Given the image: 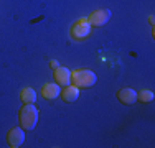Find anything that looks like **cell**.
<instances>
[{"mask_svg":"<svg viewBox=\"0 0 155 148\" xmlns=\"http://www.w3.org/2000/svg\"><path fill=\"white\" fill-rule=\"evenodd\" d=\"M54 81H56L60 86H68L71 82V71L68 68H54Z\"/></svg>","mask_w":155,"mask_h":148,"instance_id":"obj_8","label":"cell"},{"mask_svg":"<svg viewBox=\"0 0 155 148\" xmlns=\"http://www.w3.org/2000/svg\"><path fill=\"white\" fill-rule=\"evenodd\" d=\"M97 77L93 71L89 69H76V71H71V82L74 84L76 87H91L96 84Z\"/></svg>","mask_w":155,"mask_h":148,"instance_id":"obj_2","label":"cell"},{"mask_svg":"<svg viewBox=\"0 0 155 148\" xmlns=\"http://www.w3.org/2000/svg\"><path fill=\"white\" fill-rule=\"evenodd\" d=\"M20 99H21V102H23V104H35V101H36L35 89L25 87L23 91H21V94H20Z\"/></svg>","mask_w":155,"mask_h":148,"instance_id":"obj_10","label":"cell"},{"mask_svg":"<svg viewBox=\"0 0 155 148\" xmlns=\"http://www.w3.org/2000/svg\"><path fill=\"white\" fill-rule=\"evenodd\" d=\"M18 120H20V127L23 130H27V132L33 130L36 127V122H38V109L33 104H25L20 109Z\"/></svg>","mask_w":155,"mask_h":148,"instance_id":"obj_1","label":"cell"},{"mask_svg":"<svg viewBox=\"0 0 155 148\" xmlns=\"http://www.w3.org/2000/svg\"><path fill=\"white\" fill-rule=\"evenodd\" d=\"M137 99L140 102H152L153 101V92L152 91H149V89H143V91H140L137 92Z\"/></svg>","mask_w":155,"mask_h":148,"instance_id":"obj_11","label":"cell"},{"mask_svg":"<svg viewBox=\"0 0 155 148\" xmlns=\"http://www.w3.org/2000/svg\"><path fill=\"white\" fill-rule=\"evenodd\" d=\"M91 31V25L87 21V18H79L74 25L71 27V36L74 40H83L89 35Z\"/></svg>","mask_w":155,"mask_h":148,"instance_id":"obj_3","label":"cell"},{"mask_svg":"<svg viewBox=\"0 0 155 148\" xmlns=\"http://www.w3.org/2000/svg\"><path fill=\"white\" fill-rule=\"evenodd\" d=\"M117 99H119V102H122L124 105H132V104L137 101V92L130 87H124L117 92Z\"/></svg>","mask_w":155,"mask_h":148,"instance_id":"obj_6","label":"cell"},{"mask_svg":"<svg viewBox=\"0 0 155 148\" xmlns=\"http://www.w3.org/2000/svg\"><path fill=\"white\" fill-rule=\"evenodd\" d=\"M23 140H25V132H23V128H12V130L8 132V135H7V142H8V145L12 146V148H18L23 143Z\"/></svg>","mask_w":155,"mask_h":148,"instance_id":"obj_5","label":"cell"},{"mask_svg":"<svg viewBox=\"0 0 155 148\" xmlns=\"http://www.w3.org/2000/svg\"><path fill=\"white\" fill-rule=\"evenodd\" d=\"M61 99L64 102H74L78 101V97H79V87H76V86H64V89L61 91Z\"/></svg>","mask_w":155,"mask_h":148,"instance_id":"obj_9","label":"cell"},{"mask_svg":"<svg viewBox=\"0 0 155 148\" xmlns=\"http://www.w3.org/2000/svg\"><path fill=\"white\" fill-rule=\"evenodd\" d=\"M60 94H61V89L58 82H48L41 89V95L45 99H48V101H53V99L60 97Z\"/></svg>","mask_w":155,"mask_h":148,"instance_id":"obj_7","label":"cell"},{"mask_svg":"<svg viewBox=\"0 0 155 148\" xmlns=\"http://www.w3.org/2000/svg\"><path fill=\"white\" fill-rule=\"evenodd\" d=\"M50 66H51L53 69H54V68H58V61H51V63H50Z\"/></svg>","mask_w":155,"mask_h":148,"instance_id":"obj_12","label":"cell"},{"mask_svg":"<svg viewBox=\"0 0 155 148\" xmlns=\"http://www.w3.org/2000/svg\"><path fill=\"white\" fill-rule=\"evenodd\" d=\"M110 18V12L109 10H96L89 15L87 21H89L91 27H102L104 23H107Z\"/></svg>","mask_w":155,"mask_h":148,"instance_id":"obj_4","label":"cell"}]
</instances>
